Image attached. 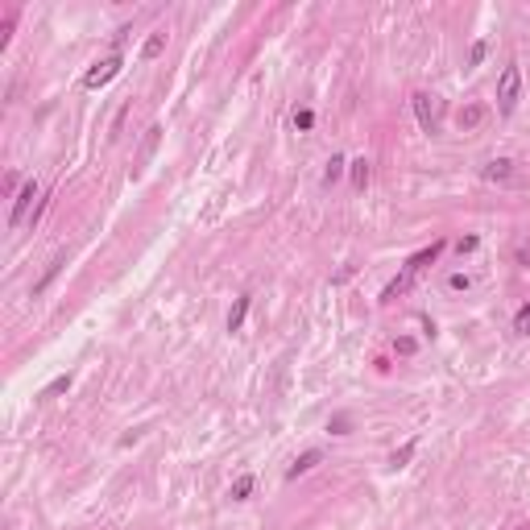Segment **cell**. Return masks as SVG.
<instances>
[{"label":"cell","mask_w":530,"mask_h":530,"mask_svg":"<svg viewBox=\"0 0 530 530\" xmlns=\"http://www.w3.org/2000/svg\"><path fill=\"white\" fill-rule=\"evenodd\" d=\"M443 253V240H435V245H431V249H419V253H414V257H410V261L402 265V273H398L394 282H390V286H386V290H381V303H394L398 294H406V290H410V286H414V282H419V273H423V269H427V265L435 261V257H440Z\"/></svg>","instance_id":"1"},{"label":"cell","mask_w":530,"mask_h":530,"mask_svg":"<svg viewBox=\"0 0 530 530\" xmlns=\"http://www.w3.org/2000/svg\"><path fill=\"white\" fill-rule=\"evenodd\" d=\"M518 91H522V71L510 62L501 71V79H497V108H501V116H510L518 108Z\"/></svg>","instance_id":"2"},{"label":"cell","mask_w":530,"mask_h":530,"mask_svg":"<svg viewBox=\"0 0 530 530\" xmlns=\"http://www.w3.org/2000/svg\"><path fill=\"white\" fill-rule=\"evenodd\" d=\"M121 67H125V58H121V54H108V58H100L88 75H83V88H91V91H95V88H108V83L121 75Z\"/></svg>","instance_id":"3"},{"label":"cell","mask_w":530,"mask_h":530,"mask_svg":"<svg viewBox=\"0 0 530 530\" xmlns=\"http://www.w3.org/2000/svg\"><path fill=\"white\" fill-rule=\"evenodd\" d=\"M410 104H414L419 129H423V132H435V129H440V100H435V95H427V91H414V95H410Z\"/></svg>","instance_id":"4"},{"label":"cell","mask_w":530,"mask_h":530,"mask_svg":"<svg viewBox=\"0 0 530 530\" xmlns=\"http://www.w3.org/2000/svg\"><path fill=\"white\" fill-rule=\"evenodd\" d=\"M34 199H38V182L29 178V182L17 191V203H13V212H8V228H17V224L29 216V203H34Z\"/></svg>","instance_id":"5"},{"label":"cell","mask_w":530,"mask_h":530,"mask_svg":"<svg viewBox=\"0 0 530 530\" xmlns=\"http://www.w3.org/2000/svg\"><path fill=\"white\" fill-rule=\"evenodd\" d=\"M158 141H162V129L154 125V129L145 132V141H141V149H137V158H132V178H141V170L149 166V158H154V149H158Z\"/></svg>","instance_id":"6"},{"label":"cell","mask_w":530,"mask_h":530,"mask_svg":"<svg viewBox=\"0 0 530 530\" xmlns=\"http://www.w3.org/2000/svg\"><path fill=\"white\" fill-rule=\"evenodd\" d=\"M485 116H489L485 104H468V108H460V112H456V125H460L464 132H473L477 125H485Z\"/></svg>","instance_id":"7"},{"label":"cell","mask_w":530,"mask_h":530,"mask_svg":"<svg viewBox=\"0 0 530 530\" xmlns=\"http://www.w3.org/2000/svg\"><path fill=\"white\" fill-rule=\"evenodd\" d=\"M319 460H323V451H303V456H299V460L286 468V481H299V477H303V473H311Z\"/></svg>","instance_id":"8"},{"label":"cell","mask_w":530,"mask_h":530,"mask_svg":"<svg viewBox=\"0 0 530 530\" xmlns=\"http://www.w3.org/2000/svg\"><path fill=\"white\" fill-rule=\"evenodd\" d=\"M485 178L489 182H505V178H514V162L510 158H493L485 166Z\"/></svg>","instance_id":"9"},{"label":"cell","mask_w":530,"mask_h":530,"mask_svg":"<svg viewBox=\"0 0 530 530\" xmlns=\"http://www.w3.org/2000/svg\"><path fill=\"white\" fill-rule=\"evenodd\" d=\"M245 315H249V294H240V299L232 303V311H228V332H240Z\"/></svg>","instance_id":"10"},{"label":"cell","mask_w":530,"mask_h":530,"mask_svg":"<svg viewBox=\"0 0 530 530\" xmlns=\"http://www.w3.org/2000/svg\"><path fill=\"white\" fill-rule=\"evenodd\" d=\"M253 485H257V481H253V477L245 473V477H236V481H232V489H228V497H232V501H245V497L253 493Z\"/></svg>","instance_id":"11"},{"label":"cell","mask_w":530,"mask_h":530,"mask_svg":"<svg viewBox=\"0 0 530 530\" xmlns=\"http://www.w3.org/2000/svg\"><path fill=\"white\" fill-rule=\"evenodd\" d=\"M67 390H71V373H62V377H54V381H50V386H46V390H42V394H38V398H42V402H46V398H58V394H67Z\"/></svg>","instance_id":"12"},{"label":"cell","mask_w":530,"mask_h":530,"mask_svg":"<svg viewBox=\"0 0 530 530\" xmlns=\"http://www.w3.org/2000/svg\"><path fill=\"white\" fill-rule=\"evenodd\" d=\"M414 447H419L414 440H410V443H402L394 456H390V468H406V464H410V456H414Z\"/></svg>","instance_id":"13"},{"label":"cell","mask_w":530,"mask_h":530,"mask_svg":"<svg viewBox=\"0 0 530 530\" xmlns=\"http://www.w3.org/2000/svg\"><path fill=\"white\" fill-rule=\"evenodd\" d=\"M162 50H166V34H154V38H149V42L141 46V58H158V54H162Z\"/></svg>","instance_id":"14"},{"label":"cell","mask_w":530,"mask_h":530,"mask_svg":"<svg viewBox=\"0 0 530 530\" xmlns=\"http://www.w3.org/2000/svg\"><path fill=\"white\" fill-rule=\"evenodd\" d=\"M365 182H369V162H365V158H356V162H353V186H356V191H365Z\"/></svg>","instance_id":"15"},{"label":"cell","mask_w":530,"mask_h":530,"mask_svg":"<svg viewBox=\"0 0 530 530\" xmlns=\"http://www.w3.org/2000/svg\"><path fill=\"white\" fill-rule=\"evenodd\" d=\"M311 125H315V112H311V108H294V129L307 132Z\"/></svg>","instance_id":"16"},{"label":"cell","mask_w":530,"mask_h":530,"mask_svg":"<svg viewBox=\"0 0 530 530\" xmlns=\"http://www.w3.org/2000/svg\"><path fill=\"white\" fill-rule=\"evenodd\" d=\"M514 332H518V336H530V303L514 315Z\"/></svg>","instance_id":"17"},{"label":"cell","mask_w":530,"mask_h":530,"mask_svg":"<svg viewBox=\"0 0 530 530\" xmlns=\"http://www.w3.org/2000/svg\"><path fill=\"white\" fill-rule=\"evenodd\" d=\"M340 175H344V158H332V162H327V170H323V182L332 186V182H336Z\"/></svg>","instance_id":"18"},{"label":"cell","mask_w":530,"mask_h":530,"mask_svg":"<svg viewBox=\"0 0 530 530\" xmlns=\"http://www.w3.org/2000/svg\"><path fill=\"white\" fill-rule=\"evenodd\" d=\"M348 427H353V423H348V414H336V419L327 423V431H332V435H348Z\"/></svg>","instance_id":"19"},{"label":"cell","mask_w":530,"mask_h":530,"mask_svg":"<svg viewBox=\"0 0 530 530\" xmlns=\"http://www.w3.org/2000/svg\"><path fill=\"white\" fill-rule=\"evenodd\" d=\"M477 245H481V236H464L460 245H456V253L464 257V253H477Z\"/></svg>","instance_id":"20"},{"label":"cell","mask_w":530,"mask_h":530,"mask_svg":"<svg viewBox=\"0 0 530 530\" xmlns=\"http://www.w3.org/2000/svg\"><path fill=\"white\" fill-rule=\"evenodd\" d=\"M485 54H489V46H485V42H473V54H468V62L477 67V62H485Z\"/></svg>","instance_id":"21"},{"label":"cell","mask_w":530,"mask_h":530,"mask_svg":"<svg viewBox=\"0 0 530 530\" xmlns=\"http://www.w3.org/2000/svg\"><path fill=\"white\" fill-rule=\"evenodd\" d=\"M414 348H419V344H414L410 336H402V340H394V353H402V356H410Z\"/></svg>","instance_id":"22"},{"label":"cell","mask_w":530,"mask_h":530,"mask_svg":"<svg viewBox=\"0 0 530 530\" xmlns=\"http://www.w3.org/2000/svg\"><path fill=\"white\" fill-rule=\"evenodd\" d=\"M447 286H451V290H468L473 282H468V273H451V282H447Z\"/></svg>","instance_id":"23"},{"label":"cell","mask_w":530,"mask_h":530,"mask_svg":"<svg viewBox=\"0 0 530 530\" xmlns=\"http://www.w3.org/2000/svg\"><path fill=\"white\" fill-rule=\"evenodd\" d=\"M526 530H530V526H526Z\"/></svg>","instance_id":"24"}]
</instances>
